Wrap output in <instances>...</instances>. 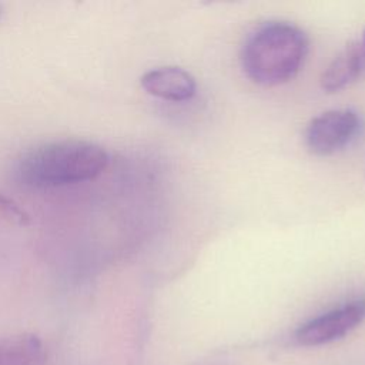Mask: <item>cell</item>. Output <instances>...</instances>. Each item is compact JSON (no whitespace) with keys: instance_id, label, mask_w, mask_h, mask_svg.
<instances>
[{"instance_id":"obj_4","label":"cell","mask_w":365,"mask_h":365,"mask_svg":"<svg viewBox=\"0 0 365 365\" xmlns=\"http://www.w3.org/2000/svg\"><path fill=\"white\" fill-rule=\"evenodd\" d=\"M359 124L358 114L349 108L328 110L309 121L305 144L317 155L334 154L355 137Z\"/></svg>"},{"instance_id":"obj_8","label":"cell","mask_w":365,"mask_h":365,"mask_svg":"<svg viewBox=\"0 0 365 365\" xmlns=\"http://www.w3.org/2000/svg\"><path fill=\"white\" fill-rule=\"evenodd\" d=\"M0 220L16 225H27L30 222L29 214L19 207L17 202L0 192Z\"/></svg>"},{"instance_id":"obj_7","label":"cell","mask_w":365,"mask_h":365,"mask_svg":"<svg viewBox=\"0 0 365 365\" xmlns=\"http://www.w3.org/2000/svg\"><path fill=\"white\" fill-rule=\"evenodd\" d=\"M46 349L41 339L33 334H19L0 338V365H43Z\"/></svg>"},{"instance_id":"obj_2","label":"cell","mask_w":365,"mask_h":365,"mask_svg":"<svg viewBox=\"0 0 365 365\" xmlns=\"http://www.w3.org/2000/svg\"><path fill=\"white\" fill-rule=\"evenodd\" d=\"M308 37L288 21H267L245 38L240 60L245 76L259 86L292 80L308 54Z\"/></svg>"},{"instance_id":"obj_5","label":"cell","mask_w":365,"mask_h":365,"mask_svg":"<svg viewBox=\"0 0 365 365\" xmlns=\"http://www.w3.org/2000/svg\"><path fill=\"white\" fill-rule=\"evenodd\" d=\"M140 83L148 94L167 101H185L197 91L195 78L180 67L153 68L141 76Z\"/></svg>"},{"instance_id":"obj_10","label":"cell","mask_w":365,"mask_h":365,"mask_svg":"<svg viewBox=\"0 0 365 365\" xmlns=\"http://www.w3.org/2000/svg\"><path fill=\"white\" fill-rule=\"evenodd\" d=\"M1 16H3V7L0 6V19H1Z\"/></svg>"},{"instance_id":"obj_3","label":"cell","mask_w":365,"mask_h":365,"mask_svg":"<svg viewBox=\"0 0 365 365\" xmlns=\"http://www.w3.org/2000/svg\"><path fill=\"white\" fill-rule=\"evenodd\" d=\"M365 321V295L349 299L301 324L294 332L295 344L319 346L344 338Z\"/></svg>"},{"instance_id":"obj_9","label":"cell","mask_w":365,"mask_h":365,"mask_svg":"<svg viewBox=\"0 0 365 365\" xmlns=\"http://www.w3.org/2000/svg\"><path fill=\"white\" fill-rule=\"evenodd\" d=\"M361 40H362L364 44H365V30H364V33H362V36H361Z\"/></svg>"},{"instance_id":"obj_1","label":"cell","mask_w":365,"mask_h":365,"mask_svg":"<svg viewBox=\"0 0 365 365\" xmlns=\"http://www.w3.org/2000/svg\"><path fill=\"white\" fill-rule=\"evenodd\" d=\"M107 151L84 140H57L36 145L17 161L19 180L36 188H53L98 177L108 165Z\"/></svg>"},{"instance_id":"obj_6","label":"cell","mask_w":365,"mask_h":365,"mask_svg":"<svg viewBox=\"0 0 365 365\" xmlns=\"http://www.w3.org/2000/svg\"><path fill=\"white\" fill-rule=\"evenodd\" d=\"M365 73V44L361 38L349 43L327 66L321 76V87L335 93L356 81Z\"/></svg>"}]
</instances>
